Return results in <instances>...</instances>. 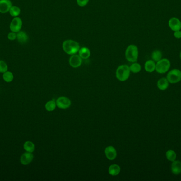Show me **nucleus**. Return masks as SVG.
Wrapping results in <instances>:
<instances>
[{
	"instance_id": "nucleus-15",
	"label": "nucleus",
	"mask_w": 181,
	"mask_h": 181,
	"mask_svg": "<svg viewBox=\"0 0 181 181\" xmlns=\"http://www.w3.org/2000/svg\"><path fill=\"white\" fill-rule=\"evenodd\" d=\"M169 82L167 80V78L163 77L158 80L157 83V86L160 90L164 91L166 90L169 88Z\"/></svg>"
},
{
	"instance_id": "nucleus-20",
	"label": "nucleus",
	"mask_w": 181,
	"mask_h": 181,
	"mask_svg": "<svg viewBox=\"0 0 181 181\" xmlns=\"http://www.w3.org/2000/svg\"><path fill=\"white\" fill-rule=\"evenodd\" d=\"M9 13L13 17H16L21 13V9L17 6H12L9 10Z\"/></svg>"
},
{
	"instance_id": "nucleus-1",
	"label": "nucleus",
	"mask_w": 181,
	"mask_h": 181,
	"mask_svg": "<svg viewBox=\"0 0 181 181\" xmlns=\"http://www.w3.org/2000/svg\"><path fill=\"white\" fill-rule=\"evenodd\" d=\"M63 49L69 55H74L78 53L80 49V45L76 41L68 39L63 43Z\"/></svg>"
},
{
	"instance_id": "nucleus-24",
	"label": "nucleus",
	"mask_w": 181,
	"mask_h": 181,
	"mask_svg": "<svg viewBox=\"0 0 181 181\" xmlns=\"http://www.w3.org/2000/svg\"><path fill=\"white\" fill-rule=\"evenodd\" d=\"M56 103L55 100H50L47 102L45 105V108L48 112H52L55 110L56 107Z\"/></svg>"
},
{
	"instance_id": "nucleus-28",
	"label": "nucleus",
	"mask_w": 181,
	"mask_h": 181,
	"mask_svg": "<svg viewBox=\"0 0 181 181\" xmlns=\"http://www.w3.org/2000/svg\"><path fill=\"white\" fill-rule=\"evenodd\" d=\"M7 38L10 41H13L16 40V32H9L7 35Z\"/></svg>"
},
{
	"instance_id": "nucleus-9",
	"label": "nucleus",
	"mask_w": 181,
	"mask_h": 181,
	"mask_svg": "<svg viewBox=\"0 0 181 181\" xmlns=\"http://www.w3.org/2000/svg\"><path fill=\"white\" fill-rule=\"evenodd\" d=\"M12 6L11 0H0V13H7Z\"/></svg>"
},
{
	"instance_id": "nucleus-23",
	"label": "nucleus",
	"mask_w": 181,
	"mask_h": 181,
	"mask_svg": "<svg viewBox=\"0 0 181 181\" xmlns=\"http://www.w3.org/2000/svg\"><path fill=\"white\" fill-rule=\"evenodd\" d=\"M130 72H132L133 73H139L141 70H142V66L140 64L138 63L134 62L129 66Z\"/></svg>"
},
{
	"instance_id": "nucleus-18",
	"label": "nucleus",
	"mask_w": 181,
	"mask_h": 181,
	"mask_svg": "<svg viewBox=\"0 0 181 181\" xmlns=\"http://www.w3.org/2000/svg\"><path fill=\"white\" fill-rule=\"evenodd\" d=\"M78 55L82 59H87L90 57V50L87 47H82L80 48L78 51Z\"/></svg>"
},
{
	"instance_id": "nucleus-11",
	"label": "nucleus",
	"mask_w": 181,
	"mask_h": 181,
	"mask_svg": "<svg viewBox=\"0 0 181 181\" xmlns=\"http://www.w3.org/2000/svg\"><path fill=\"white\" fill-rule=\"evenodd\" d=\"M104 153L106 157L110 160L114 159L117 156L116 149L112 146H108L106 147L105 149Z\"/></svg>"
},
{
	"instance_id": "nucleus-12",
	"label": "nucleus",
	"mask_w": 181,
	"mask_h": 181,
	"mask_svg": "<svg viewBox=\"0 0 181 181\" xmlns=\"http://www.w3.org/2000/svg\"><path fill=\"white\" fill-rule=\"evenodd\" d=\"M34 159V154L32 153L27 152L25 153L22 155L20 158V162L23 165H27L32 162Z\"/></svg>"
},
{
	"instance_id": "nucleus-27",
	"label": "nucleus",
	"mask_w": 181,
	"mask_h": 181,
	"mask_svg": "<svg viewBox=\"0 0 181 181\" xmlns=\"http://www.w3.org/2000/svg\"><path fill=\"white\" fill-rule=\"evenodd\" d=\"M89 0H77V4L81 7L86 6L89 3Z\"/></svg>"
},
{
	"instance_id": "nucleus-22",
	"label": "nucleus",
	"mask_w": 181,
	"mask_h": 181,
	"mask_svg": "<svg viewBox=\"0 0 181 181\" xmlns=\"http://www.w3.org/2000/svg\"><path fill=\"white\" fill-rule=\"evenodd\" d=\"M23 148L26 151L30 153H33L35 150V144L31 141H26L23 144Z\"/></svg>"
},
{
	"instance_id": "nucleus-3",
	"label": "nucleus",
	"mask_w": 181,
	"mask_h": 181,
	"mask_svg": "<svg viewBox=\"0 0 181 181\" xmlns=\"http://www.w3.org/2000/svg\"><path fill=\"white\" fill-rule=\"evenodd\" d=\"M130 74L129 66L127 65H121L116 70V77L120 81H125L129 78Z\"/></svg>"
},
{
	"instance_id": "nucleus-6",
	"label": "nucleus",
	"mask_w": 181,
	"mask_h": 181,
	"mask_svg": "<svg viewBox=\"0 0 181 181\" xmlns=\"http://www.w3.org/2000/svg\"><path fill=\"white\" fill-rule=\"evenodd\" d=\"M22 26V21L21 19L16 17H14L10 24V29L12 32H19L21 30Z\"/></svg>"
},
{
	"instance_id": "nucleus-21",
	"label": "nucleus",
	"mask_w": 181,
	"mask_h": 181,
	"mask_svg": "<svg viewBox=\"0 0 181 181\" xmlns=\"http://www.w3.org/2000/svg\"><path fill=\"white\" fill-rule=\"evenodd\" d=\"M162 51L160 50H155L151 54V58L156 63L162 59Z\"/></svg>"
},
{
	"instance_id": "nucleus-8",
	"label": "nucleus",
	"mask_w": 181,
	"mask_h": 181,
	"mask_svg": "<svg viewBox=\"0 0 181 181\" xmlns=\"http://www.w3.org/2000/svg\"><path fill=\"white\" fill-rule=\"evenodd\" d=\"M169 26L173 31H178L181 29V22L178 18L173 17L170 18L169 21Z\"/></svg>"
},
{
	"instance_id": "nucleus-30",
	"label": "nucleus",
	"mask_w": 181,
	"mask_h": 181,
	"mask_svg": "<svg viewBox=\"0 0 181 181\" xmlns=\"http://www.w3.org/2000/svg\"><path fill=\"white\" fill-rule=\"evenodd\" d=\"M179 57H180V59H181V51L180 52V53H179Z\"/></svg>"
},
{
	"instance_id": "nucleus-16",
	"label": "nucleus",
	"mask_w": 181,
	"mask_h": 181,
	"mask_svg": "<svg viewBox=\"0 0 181 181\" xmlns=\"http://www.w3.org/2000/svg\"><path fill=\"white\" fill-rule=\"evenodd\" d=\"M156 69V62L153 60H149L145 63V70L146 72L149 73H152L155 71Z\"/></svg>"
},
{
	"instance_id": "nucleus-7",
	"label": "nucleus",
	"mask_w": 181,
	"mask_h": 181,
	"mask_svg": "<svg viewBox=\"0 0 181 181\" xmlns=\"http://www.w3.org/2000/svg\"><path fill=\"white\" fill-rule=\"evenodd\" d=\"M56 106L59 108L65 110L67 108H69L71 105V101L69 98L66 97H60L56 101Z\"/></svg>"
},
{
	"instance_id": "nucleus-17",
	"label": "nucleus",
	"mask_w": 181,
	"mask_h": 181,
	"mask_svg": "<svg viewBox=\"0 0 181 181\" xmlns=\"http://www.w3.org/2000/svg\"><path fill=\"white\" fill-rule=\"evenodd\" d=\"M109 173L112 176H117L120 173L121 168L117 164L110 165L109 167Z\"/></svg>"
},
{
	"instance_id": "nucleus-10",
	"label": "nucleus",
	"mask_w": 181,
	"mask_h": 181,
	"mask_svg": "<svg viewBox=\"0 0 181 181\" xmlns=\"http://www.w3.org/2000/svg\"><path fill=\"white\" fill-rule=\"evenodd\" d=\"M82 59L79 55H72L69 60V63L72 68H77L81 66Z\"/></svg>"
},
{
	"instance_id": "nucleus-25",
	"label": "nucleus",
	"mask_w": 181,
	"mask_h": 181,
	"mask_svg": "<svg viewBox=\"0 0 181 181\" xmlns=\"http://www.w3.org/2000/svg\"><path fill=\"white\" fill-rule=\"evenodd\" d=\"M3 78L4 80L7 82H10L12 81L14 78L13 75L11 72L10 71H6V72L3 73Z\"/></svg>"
},
{
	"instance_id": "nucleus-13",
	"label": "nucleus",
	"mask_w": 181,
	"mask_h": 181,
	"mask_svg": "<svg viewBox=\"0 0 181 181\" xmlns=\"http://www.w3.org/2000/svg\"><path fill=\"white\" fill-rule=\"evenodd\" d=\"M171 172L172 174L175 175H178L181 174V162L178 160H175L174 162H172L170 167Z\"/></svg>"
},
{
	"instance_id": "nucleus-4",
	"label": "nucleus",
	"mask_w": 181,
	"mask_h": 181,
	"mask_svg": "<svg viewBox=\"0 0 181 181\" xmlns=\"http://www.w3.org/2000/svg\"><path fill=\"white\" fill-rule=\"evenodd\" d=\"M170 68V62L169 59H162L156 63L155 71L160 74L166 73Z\"/></svg>"
},
{
	"instance_id": "nucleus-2",
	"label": "nucleus",
	"mask_w": 181,
	"mask_h": 181,
	"mask_svg": "<svg viewBox=\"0 0 181 181\" xmlns=\"http://www.w3.org/2000/svg\"><path fill=\"white\" fill-rule=\"evenodd\" d=\"M138 48L135 45H130L127 48L125 56L127 60L130 62H136L138 58Z\"/></svg>"
},
{
	"instance_id": "nucleus-26",
	"label": "nucleus",
	"mask_w": 181,
	"mask_h": 181,
	"mask_svg": "<svg viewBox=\"0 0 181 181\" xmlns=\"http://www.w3.org/2000/svg\"><path fill=\"white\" fill-rule=\"evenodd\" d=\"M8 70V66L4 61L0 60V73H3Z\"/></svg>"
},
{
	"instance_id": "nucleus-19",
	"label": "nucleus",
	"mask_w": 181,
	"mask_h": 181,
	"mask_svg": "<svg viewBox=\"0 0 181 181\" xmlns=\"http://www.w3.org/2000/svg\"><path fill=\"white\" fill-rule=\"evenodd\" d=\"M166 157L167 158V159L169 160V162H173L176 160L177 158V154L176 153L175 151L172 150V149H169L166 152Z\"/></svg>"
},
{
	"instance_id": "nucleus-5",
	"label": "nucleus",
	"mask_w": 181,
	"mask_h": 181,
	"mask_svg": "<svg viewBox=\"0 0 181 181\" xmlns=\"http://www.w3.org/2000/svg\"><path fill=\"white\" fill-rule=\"evenodd\" d=\"M166 78L169 84H177L181 81V71L178 69L171 70L167 73Z\"/></svg>"
},
{
	"instance_id": "nucleus-29",
	"label": "nucleus",
	"mask_w": 181,
	"mask_h": 181,
	"mask_svg": "<svg viewBox=\"0 0 181 181\" xmlns=\"http://www.w3.org/2000/svg\"><path fill=\"white\" fill-rule=\"evenodd\" d=\"M174 36L176 39H181V31L178 30L175 31L174 32Z\"/></svg>"
},
{
	"instance_id": "nucleus-14",
	"label": "nucleus",
	"mask_w": 181,
	"mask_h": 181,
	"mask_svg": "<svg viewBox=\"0 0 181 181\" xmlns=\"http://www.w3.org/2000/svg\"><path fill=\"white\" fill-rule=\"evenodd\" d=\"M16 39L21 44H25L28 42L29 36L26 32L20 30L16 33Z\"/></svg>"
}]
</instances>
